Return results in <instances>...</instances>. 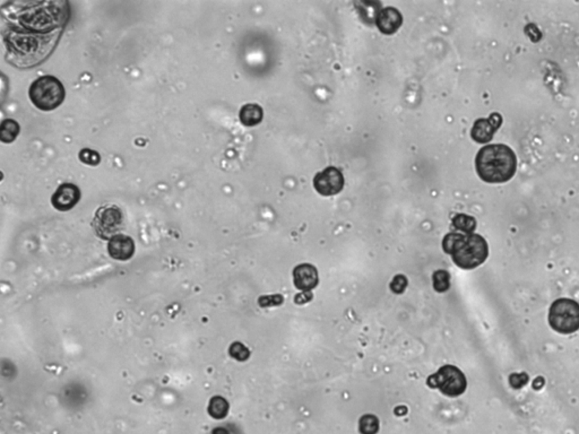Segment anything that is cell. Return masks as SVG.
<instances>
[{
  "instance_id": "12",
  "label": "cell",
  "mask_w": 579,
  "mask_h": 434,
  "mask_svg": "<svg viewBox=\"0 0 579 434\" xmlns=\"http://www.w3.org/2000/svg\"><path fill=\"white\" fill-rule=\"evenodd\" d=\"M108 252L116 260H128L135 253L134 240L125 234H117L109 240Z\"/></svg>"
},
{
  "instance_id": "11",
  "label": "cell",
  "mask_w": 579,
  "mask_h": 434,
  "mask_svg": "<svg viewBox=\"0 0 579 434\" xmlns=\"http://www.w3.org/2000/svg\"><path fill=\"white\" fill-rule=\"evenodd\" d=\"M293 283L301 292L312 291L318 285L319 277L316 267L310 264H301L293 269Z\"/></svg>"
},
{
  "instance_id": "22",
  "label": "cell",
  "mask_w": 579,
  "mask_h": 434,
  "mask_svg": "<svg viewBox=\"0 0 579 434\" xmlns=\"http://www.w3.org/2000/svg\"><path fill=\"white\" fill-rule=\"evenodd\" d=\"M408 284H409V282H408V278L405 276L396 275L390 283V290L396 294H402L403 292L405 291Z\"/></svg>"
},
{
  "instance_id": "19",
  "label": "cell",
  "mask_w": 579,
  "mask_h": 434,
  "mask_svg": "<svg viewBox=\"0 0 579 434\" xmlns=\"http://www.w3.org/2000/svg\"><path fill=\"white\" fill-rule=\"evenodd\" d=\"M229 352L232 358L240 362L246 361L250 356L249 349L244 347V344L239 343V342L232 344Z\"/></svg>"
},
{
  "instance_id": "14",
  "label": "cell",
  "mask_w": 579,
  "mask_h": 434,
  "mask_svg": "<svg viewBox=\"0 0 579 434\" xmlns=\"http://www.w3.org/2000/svg\"><path fill=\"white\" fill-rule=\"evenodd\" d=\"M208 410V414L213 419H224L228 415V412H229V403L224 398L217 396V397H213L210 399Z\"/></svg>"
},
{
  "instance_id": "3",
  "label": "cell",
  "mask_w": 579,
  "mask_h": 434,
  "mask_svg": "<svg viewBox=\"0 0 579 434\" xmlns=\"http://www.w3.org/2000/svg\"><path fill=\"white\" fill-rule=\"evenodd\" d=\"M65 95L62 83L50 75L35 79L28 90L31 102L41 111L57 109L64 102Z\"/></svg>"
},
{
  "instance_id": "7",
  "label": "cell",
  "mask_w": 579,
  "mask_h": 434,
  "mask_svg": "<svg viewBox=\"0 0 579 434\" xmlns=\"http://www.w3.org/2000/svg\"><path fill=\"white\" fill-rule=\"evenodd\" d=\"M314 187L321 196H335L344 188V176L337 167H326L314 176Z\"/></svg>"
},
{
  "instance_id": "10",
  "label": "cell",
  "mask_w": 579,
  "mask_h": 434,
  "mask_svg": "<svg viewBox=\"0 0 579 434\" xmlns=\"http://www.w3.org/2000/svg\"><path fill=\"white\" fill-rule=\"evenodd\" d=\"M375 24L381 33L392 35L402 26L403 15L395 7H385L376 17Z\"/></svg>"
},
{
  "instance_id": "8",
  "label": "cell",
  "mask_w": 579,
  "mask_h": 434,
  "mask_svg": "<svg viewBox=\"0 0 579 434\" xmlns=\"http://www.w3.org/2000/svg\"><path fill=\"white\" fill-rule=\"evenodd\" d=\"M503 124V117L498 112L492 113L489 118L478 119L473 125L471 136L476 143H489L496 131L499 129Z\"/></svg>"
},
{
  "instance_id": "1",
  "label": "cell",
  "mask_w": 579,
  "mask_h": 434,
  "mask_svg": "<svg viewBox=\"0 0 579 434\" xmlns=\"http://www.w3.org/2000/svg\"><path fill=\"white\" fill-rule=\"evenodd\" d=\"M476 167L485 183H507L515 176L517 158L508 146L492 144L480 149L476 158Z\"/></svg>"
},
{
  "instance_id": "9",
  "label": "cell",
  "mask_w": 579,
  "mask_h": 434,
  "mask_svg": "<svg viewBox=\"0 0 579 434\" xmlns=\"http://www.w3.org/2000/svg\"><path fill=\"white\" fill-rule=\"evenodd\" d=\"M81 199L80 189L73 183H62L52 194L51 203L56 210L67 212L76 206Z\"/></svg>"
},
{
  "instance_id": "5",
  "label": "cell",
  "mask_w": 579,
  "mask_h": 434,
  "mask_svg": "<svg viewBox=\"0 0 579 434\" xmlns=\"http://www.w3.org/2000/svg\"><path fill=\"white\" fill-rule=\"evenodd\" d=\"M430 388L439 389L444 395L458 397L467 390V381L463 372L454 365H444L427 379Z\"/></svg>"
},
{
  "instance_id": "15",
  "label": "cell",
  "mask_w": 579,
  "mask_h": 434,
  "mask_svg": "<svg viewBox=\"0 0 579 434\" xmlns=\"http://www.w3.org/2000/svg\"><path fill=\"white\" fill-rule=\"evenodd\" d=\"M451 225L455 230L462 233H473L476 228V221L472 216L458 214L451 219Z\"/></svg>"
},
{
  "instance_id": "4",
  "label": "cell",
  "mask_w": 579,
  "mask_h": 434,
  "mask_svg": "<svg viewBox=\"0 0 579 434\" xmlns=\"http://www.w3.org/2000/svg\"><path fill=\"white\" fill-rule=\"evenodd\" d=\"M549 324L559 334L569 335L579 329V304L571 299H558L551 304Z\"/></svg>"
},
{
  "instance_id": "6",
  "label": "cell",
  "mask_w": 579,
  "mask_h": 434,
  "mask_svg": "<svg viewBox=\"0 0 579 434\" xmlns=\"http://www.w3.org/2000/svg\"><path fill=\"white\" fill-rule=\"evenodd\" d=\"M124 225V215L119 207L116 205H106L95 212L92 221L94 232L102 240H110L119 234Z\"/></svg>"
},
{
  "instance_id": "16",
  "label": "cell",
  "mask_w": 579,
  "mask_h": 434,
  "mask_svg": "<svg viewBox=\"0 0 579 434\" xmlns=\"http://www.w3.org/2000/svg\"><path fill=\"white\" fill-rule=\"evenodd\" d=\"M0 131H1V134H0L1 142L3 143H12L16 140V137L19 136V125L12 119H6L1 122Z\"/></svg>"
},
{
  "instance_id": "18",
  "label": "cell",
  "mask_w": 579,
  "mask_h": 434,
  "mask_svg": "<svg viewBox=\"0 0 579 434\" xmlns=\"http://www.w3.org/2000/svg\"><path fill=\"white\" fill-rule=\"evenodd\" d=\"M361 434H376L379 430V419L375 415H363L359 421Z\"/></svg>"
},
{
  "instance_id": "21",
  "label": "cell",
  "mask_w": 579,
  "mask_h": 434,
  "mask_svg": "<svg viewBox=\"0 0 579 434\" xmlns=\"http://www.w3.org/2000/svg\"><path fill=\"white\" fill-rule=\"evenodd\" d=\"M283 297L280 294L267 295V297H260L258 304L262 308L278 307L283 303Z\"/></svg>"
},
{
  "instance_id": "20",
  "label": "cell",
  "mask_w": 579,
  "mask_h": 434,
  "mask_svg": "<svg viewBox=\"0 0 579 434\" xmlns=\"http://www.w3.org/2000/svg\"><path fill=\"white\" fill-rule=\"evenodd\" d=\"M80 160L86 165H98L101 162L100 155L90 149H82L80 152Z\"/></svg>"
},
{
  "instance_id": "13",
  "label": "cell",
  "mask_w": 579,
  "mask_h": 434,
  "mask_svg": "<svg viewBox=\"0 0 579 434\" xmlns=\"http://www.w3.org/2000/svg\"><path fill=\"white\" fill-rule=\"evenodd\" d=\"M264 111L258 104H246L242 106L239 113L240 122L244 127H255L262 122Z\"/></svg>"
},
{
  "instance_id": "23",
  "label": "cell",
  "mask_w": 579,
  "mask_h": 434,
  "mask_svg": "<svg viewBox=\"0 0 579 434\" xmlns=\"http://www.w3.org/2000/svg\"><path fill=\"white\" fill-rule=\"evenodd\" d=\"M528 376L525 374H514L510 376V383L512 388L519 389L526 385L528 383Z\"/></svg>"
},
{
  "instance_id": "25",
  "label": "cell",
  "mask_w": 579,
  "mask_h": 434,
  "mask_svg": "<svg viewBox=\"0 0 579 434\" xmlns=\"http://www.w3.org/2000/svg\"><path fill=\"white\" fill-rule=\"evenodd\" d=\"M212 434H229V431H228V430H226V428H215V430H214L213 431V433Z\"/></svg>"
},
{
  "instance_id": "2",
  "label": "cell",
  "mask_w": 579,
  "mask_h": 434,
  "mask_svg": "<svg viewBox=\"0 0 579 434\" xmlns=\"http://www.w3.org/2000/svg\"><path fill=\"white\" fill-rule=\"evenodd\" d=\"M442 249L451 255L458 267L474 269L481 266L489 256L488 243L485 237L476 233L451 232L442 240Z\"/></svg>"
},
{
  "instance_id": "24",
  "label": "cell",
  "mask_w": 579,
  "mask_h": 434,
  "mask_svg": "<svg viewBox=\"0 0 579 434\" xmlns=\"http://www.w3.org/2000/svg\"><path fill=\"white\" fill-rule=\"evenodd\" d=\"M314 298V294H312V292L307 291V292H301L299 294L296 295V298H294V302L296 304H305L309 301L312 300Z\"/></svg>"
},
{
  "instance_id": "17",
  "label": "cell",
  "mask_w": 579,
  "mask_h": 434,
  "mask_svg": "<svg viewBox=\"0 0 579 434\" xmlns=\"http://www.w3.org/2000/svg\"><path fill=\"white\" fill-rule=\"evenodd\" d=\"M433 289L438 293L448 291L451 287V275L448 272L440 269L436 270L433 275Z\"/></svg>"
}]
</instances>
